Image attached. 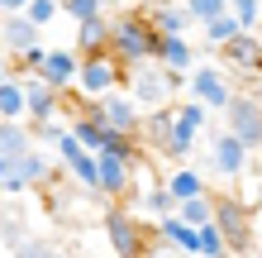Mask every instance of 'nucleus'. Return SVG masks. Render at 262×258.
I'll return each instance as SVG.
<instances>
[{"instance_id": "obj_1", "label": "nucleus", "mask_w": 262, "mask_h": 258, "mask_svg": "<svg viewBox=\"0 0 262 258\" xmlns=\"http://www.w3.org/2000/svg\"><path fill=\"white\" fill-rule=\"evenodd\" d=\"M158 43L162 34L152 29V19L143 10H124L110 14V53L119 57V67H138V63H158Z\"/></svg>"}, {"instance_id": "obj_2", "label": "nucleus", "mask_w": 262, "mask_h": 258, "mask_svg": "<svg viewBox=\"0 0 262 258\" xmlns=\"http://www.w3.org/2000/svg\"><path fill=\"white\" fill-rule=\"evenodd\" d=\"M124 91L134 96L138 110H158V105H172L177 91H186V77L167 72L162 63H138L124 72Z\"/></svg>"}, {"instance_id": "obj_3", "label": "nucleus", "mask_w": 262, "mask_h": 258, "mask_svg": "<svg viewBox=\"0 0 262 258\" xmlns=\"http://www.w3.org/2000/svg\"><path fill=\"white\" fill-rule=\"evenodd\" d=\"M48 177H53V158H43V148H29V153H0V196L34 191Z\"/></svg>"}, {"instance_id": "obj_4", "label": "nucleus", "mask_w": 262, "mask_h": 258, "mask_svg": "<svg viewBox=\"0 0 262 258\" xmlns=\"http://www.w3.org/2000/svg\"><path fill=\"white\" fill-rule=\"evenodd\" d=\"M205 125H210V110H205V105H200V101H181V105H172V134H167V148H162V153L167 158H191V148L200 144V134H205Z\"/></svg>"}, {"instance_id": "obj_5", "label": "nucleus", "mask_w": 262, "mask_h": 258, "mask_svg": "<svg viewBox=\"0 0 262 258\" xmlns=\"http://www.w3.org/2000/svg\"><path fill=\"white\" fill-rule=\"evenodd\" d=\"M224 129L234 134L248 153H257V148H262V96H253V91H234L229 105H224Z\"/></svg>"}, {"instance_id": "obj_6", "label": "nucleus", "mask_w": 262, "mask_h": 258, "mask_svg": "<svg viewBox=\"0 0 262 258\" xmlns=\"http://www.w3.org/2000/svg\"><path fill=\"white\" fill-rule=\"evenodd\" d=\"M124 86V67H119V57L105 48V53H81V63H76V91H81L86 101L105 96V91H119Z\"/></svg>"}, {"instance_id": "obj_7", "label": "nucleus", "mask_w": 262, "mask_h": 258, "mask_svg": "<svg viewBox=\"0 0 262 258\" xmlns=\"http://www.w3.org/2000/svg\"><path fill=\"white\" fill-rule=\"evenodd\" d=\"M186 86H191V101H200L205 110H224L229 96H234V72H229L224 63H195L186 72Z\"/></svg>"}, {"instance_id": "obj_8", "label": "nucleus", "mask_w": 262, "mask_h": 258, "mask_svg": "<svg viewBox=\"0 0 262 258\" xmlns=\"http://www.w3.org/2000/svg\"><path fill=\"white\" fill-rule=\"evenodd\" d=\"M210 220L220 225L229 249H243L253 239V201L243 196H210Z\"/></svg>"}, {"instance_id": "obj_9", "label": "nucleus", "mask_w": 262, "mask_h": 258, "mask_svg": "<svg viewBox=\"0 0 262 258\" xmlns=\"http://www.w3.org/2000/svg\"><path fill=\"white\" fill-rule=\"evenodd\" d=\"M105 244H110V258H143V225H138L124 206H110L105 210Z\"/></svg>"}, {"instance_id": "obj_10", "label": "nucleus", "mask_w": 262, "mask_h": 258, "mask_svg": "<svg viewBox=\"0 0 262 258\" xmlns=\"http://www.w3.org/2000/svg\"><path fill=\"white\" fill-rule=\"evenodd\" d=\"M248 158H253V153H248V148H243L229 129H214V134H210V163H205V168H210L214 177H224L229 187L248 172Z\"/></svg>"}, {"instance_id": "obj_11", "label": "nucleus", "mask_w": 262, "mask_h": 258, "mask_svg": "<svg viewBox=\"0 0 262 258\" xmlns=\"http://www.w3.org/2000/svg\"><path fill=\"white\" fill-rule=\"evenodd\" d=\"M96 191L105 201H124L134 196V163L115 153H96Z\"/></svg>"}, {"instance_id": "obj_12", "label": "nucleus", "mask_w": 262, "mask_h": 258, "mask_svg": "<svg viewBox=\"0 0 262 258\" xmlns=\"http://www.w3.org/2000/svg\"><path fill=\"white\" fill-rule=\"evenodd\" d=\"M14 77H19V91H24V120H29V125L53 120L57 110H62V96H57L43 77H34V72H14Z\"/></svg>"}, {"instance_id": "obj_13", "label": "nucleus", "mask_w": 262, "mask_h": 258, "mask_svg": "<svg viewBox=\"0 0 262 258\" xmlns=\"http://www.w3.org/2000/svg\"><path fill=\"white\" fill-rule=\"evenodd\" d=\"M91 110H96L110 129H124V134H134V129H138V120H143V110L134 105V96H129L124 86H119V91H105V96H96V101H91Z\"/></svg>"}, {"instance_id": "obj_14", "label": "nucleus", "mask_w": 262, "mask_h": 258, "mask_svg": "<svg viewBox=\"0 0 262 258\" xmlns=\"http://www.w3.org/2000/svg\"><path fill=\"white\" fill-rule=\"evenodd\" d=\"M76 63H81V53L76 48H62V43H48V57H43V67L34 72V77H43L57 96H67V91L76 86Z\"/></svg>"}, {"instance_id": "obj_15", "label": "nucleus", "mask_w": 262, "mask_h": 258, "mask_svg": "<svg viewBox=\"0 0 262 258\" xmlns=\"http://www.w3.org/2000/svg\"><path fill=\"white\" fill-rule=\"evenodd\" d=\"M29 43H43V29L29 19V14H0V53L14 57V53H24Z\"/></svg>"}, {"instance_id": "obj_16", "label": "nucleus", "mask_w": 262, "mask_h": 258, "mask_svg": "<svg viewBox=\"0 0 262 258\" xmlns=\"http://www.w3.org/2000/svg\"><path fill=\"white\" fill-rule=\"evenodd\" d=\"M152 234L162 239V244H172L177 253H186V258H200V239H195V225H186L172 210V215H158V225H152Z\"/></svg>"}, {"instance_id": "obj_17", "label": "nucleus", "mask_w": 262, "mask_h": 258, "mask_svg": "<svg viewBox=\"0 0 262 258\" xmlns=\"http://www.w3.org/2000/svg\"><path fill=\"white\" fill-rule=\"evenodd\" d=\"M158 63H162L167 72H177V77H186L200 57H195V48L186 43V34H162V43H158Z\"/></svg>"}, {"instance_id": "obj_18", "label": "nucleus", "mask_w": 262, "mask_h": 258, "mask_svg": "<svg viewBox=\"0 0 262 258\" xmlns=\"http://www.w3.org/2000/svg\"><path fill=\"white\" fill-rule=\"evenodd\" d=\"M214 53H224L229 67H253L257 53H262V34H257V29H238V34L229 38L224 48H214Z\"/></svg>"}, {"instance_id": "obj_19", "label": "nucleus", "mask_w": 262, "mask_h": 258, "mask_svg": "<svg viewBox=\"0 0 262 258\" xmlns=\"http://www.w3.org/2000/svg\"><path fill=\"white\" fill-rule=\"evenodd\" d=\"M76 53H105L110 48V14H96V19H81L76 24Z\"/></svg>"}, {"instance_id": "obj_20", "label": "nucleus", "mask_w": 262, "mask_h": 258, "mask_svg": "<svg viewBox=\"0 0 262 258\" xmlns=\"http://www.w3.org/2000/svg\"><path fill=\"white\" fill-rule=\"evenodd\" d=\"M167 191L177 196V201H186V196H205V172L200 168H191V163H181V168H172L167 172V182H162Z\"/></svg>"}, {"instance_id": "obj_21", "label": "nucleus", "mask_w": 262, "mask_h": 258, "mask_svg": "<svg viewBox=\"0 0 262 258\" xmlns=\"http://www.w3.org/2000/svg\"><path fill=\"white\" fill-rule=\"evenodd\" d=\"M24 234H29V210L14 206V201H0V244L14 249Z\"/></svg>"}, {"instance_id": "obj_22", "label": "nucleus", "mask_w": 262, "mask_h": 258, "mask_svg": "<svg viewBox=\"0 0 262 258\" xmlns=\"http://www.w3.org/2000/svg\"><path fill=\"white\" fill-rule=\"evenodd\" d=\"M143 14L152 19L158 34H186V29H191V19H186V10H181V5H148Z\"/></svg>"}, {"instance_id": "obj_23", "label": "nucleus", "mask_w": 262, "mask_h": 258, "mask_svg": "<svg viewBox=\"0 0 262 258\" xmlns=\"http://www.w3.org/2000/svg\"><path fill=\"white\" fill-rule=\"evenodd\" d=\"M29 148H34V134L24 120H0V153H29Z\"/></svg>"}, {"instance_id": "obj_24", "label": "nucleus", "mask_w": 262, "mask_h": 258, "mask_svg": "<svg viewBox=\"0 0 262 258\" xmlns=\"http://www.w3.org/2000/svg\"><path fill=\"white\" fill-rule=\"evenodd\" d=\"M100 153H115V158H129V163H138V158H143V144H138V134L105 129V144H100Z\"/></svg>"}, {"instance_id": "obj_25", "label": "nucleus", "mask_w": 262, "mask_h": 258, "mask_svg": "<svg viewBox=\"0 0 262 258\" xmlns=\"http://www.w3.org/2000/svg\"><path fill=\"white\" fill-rule=\"evenodd\" d=\"M200 34H205V48H224V43L238 34V19L224 10V14H214V19H205V24H200Z\"/></svg>"}, {"instance_id": "obj_26", "label": "nucleus", "mask_w": 262, "mask_h": 258, "mask_svg": "<svg viewBox=\"0 0 262 258\" xmlns=\"http://www.w3.org/2000/svg\"><path fill=\"white\" fill-rule=\"evenodd\" d=\"M10 258H62V249H57L53 239H38L34 230H29V234L19 239V244L10 249Z\"/></svg>"}, {"instance_id": "obj_27", "label": "nucleus", "mask_w": 262, "mask_h": 258, "mask_svg": "<svg viewBox=\"0 0 262 258\" xmlns=\"http://www.w3.org/2000/svg\"><path fill=\"white\" fill-rule=\"evenodd\" d=\"M0 120H24V91H19V77H5V82H0Z\"/></svg>"}, {"instance_id": "obj_28", "label": "nucleus", "mask_w": 262, "mask_h": 258, "mask_svg": "<svg viewBox=\"0 0 262 258\" xmlns=\"http://www.w3.org/2000/svg\"><path fill=\"white\" fill-rule=\"evenodd\" d=\"M195 239H200V258H229V244H224V234H220L214 220L195 225Z\"/></svg>"}, {"instance_id": "obj_29", "label": "nucleus", "mask_w": 262, "mask_h": 258, "mask_svg": "<svg viewBox=\"0 0 262 258\" xmlns=\"http://www.w3.org/2000/svg\"><path fill=\"white\" fill-rule=\"evenodd\" d=\"M57 10L72 24H81V19H96V14H110V0H57Z\"/></svg>"}, {"instance_id": "obj_30", "label": "nucleus", "mask_w": 262, "mask_h": 258, "mask_svg": "<svg viewBox=\"0 0 262 258\" xmlns=\"http://www.w3.org/2000/svg\"><path fill=\"white\" fill-rule=\"evenodd\" d=\"M138 206H143V210H148V215H152V220H158V215H172V210H177V196H172V191H167V187H162V182H152V187L143 191V201H138Z\"/></svg>"}, {"instance_id": "obj_31", "label": "nucleus", "mask_w": 262, "mask_h": 258, "mask_svg": "<svg viewBox=\"0 0 262 258\" xmlns=\"http://www.w3.org/2000/svg\"><path fill=\"white\" fill-rule=\"evenodd\" d=\"M29 134H34V148H53V144L67 134V120H62V115H53V120H38V125H29Z\"/></svg>"}, {"instance_id": "obj_32", "label": "nucleus", "mask_w": 262, "mask_h": 258, "mask_svg": "<svg viewBox=\"0 0 262 258\" xmlns=\"http://www.w3.org/2000/svg\"><path fill=\"white\" fill-rule=\"evenodd\" d=\"M181 10H186L191 24H205V19H214V14L229 10V0H181Z\"/></svg>"}, {"instance_id": "obj_33", "label": "nucleus", "mask_w": 262, "mask_h": 258, "mask_svg": "<svg viewBox=\"0 0 262 258\" xmlns=\"http://www.w3.org/2000/svg\"><path fill=\"white\" fill-rule=\"evenodd\" d=\"M177 215L186 225H205L210 220V191L205 196H186V201H177Z\"/></svg>"}, {"instance_id": "obj_34", "label": "nucleus", "mask_w": 262, "mask_h": 258, "mask_svg": "<svg viewBox=\"0 0 262 258\" xmlns=\"http://www.w3.org/2000/svg\"><path fill=\"white\" fill-rule=\"evenodd\" d=\"M229 14L238 19V29H257L262 24V0H229Z\"/></svg>"}, {"instance_id": "obj_35", "label": "nucleus", "mask_w": 262, "mask_h": 258, "mask_svg": "<svg viewBox=\"0 0 262 258\" xmlns=\"http://www.w3.org/2000/svg\"><path fill=\"white\" fill-rule=\"evenodd\" d=\"M43 57H48V43H29L24 53H14L10 63H14V72H38L43 67Z\"/></svg>"}, {"instance_id": "obj_36", "label": "nucleus", "mask_w": 262, "mask_h": 258, "mask_svg": "<svg viewBox=\"0 0 262 258\" xmlns=\"http://www.w3.org/2000/svg\"><path fill=\"white\" fill-rule=\"evenodd\" d=\"M19 14H29V19H34L38 29H48V24H53V19H57L62 10H57V0H29V5H24Z\"/></svg>"}, {"instance_id": "obj_37", "label": "nucleus", "mask_w": 262, "mask_h": 258, "mask_svg": "<svg viewBox=\"0 0 262 258\" xmlns=\"http://www.w3.org/2000/svg\"><path fill=\"white\" fill-rule=\"evenodd\" d=\"M24 5H29V0H0V14H19Z\"/></svg>"}, {"instance_id": "obj_38", "label": "nucleus", "mask_w": 262, "mask_h": 258, "mask_svg": "<svg viewBox=\"0 0 262 258\" xmlns=\"http://www.w3.org/2000/svg\"><path fill=\"white\" fill-rule=\"evenodd\" d=\"M110 5H148V0H110Z\"/></svg>"}]
</instances>
